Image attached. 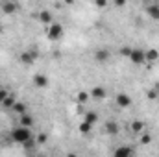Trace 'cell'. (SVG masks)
<instances>
[{
  "label": "cell",
  "instance_id": "1",
  "mask_svg": "<svg viewBox=\"0 0 159 157\" xmlns=\"http://www.w3.org/2000/svg\"><path fill=\"white\" fill-rule=\"evenodd\" d=\"M9 137H11V141L17 142V144H26V142H30V141L34 139V133H32V128L19 124V126H15V128L11 129Z\"/></svg>",
  "mask_w": 159,
  "mask_h": 157
},
{
  "label": "cell",
  "instance_id": "2",
  "mask_svg": "<svg viewBox=\"0 0 159 157\" xmlns=\"http://www.w3.org/2000/svg\"><path fill=\"white\" fill-rule=\"evenodd\" d=\"M65 35V28L59 24V22H50L48 26H46V37L50 41H59L61 37Z\"/></svg>",
  "mask_w": 159,
  "mask_h": 157
},
{
  "label": "cell",
  "instance_id": "3",
  "mask_svg": "<svg viewBox=\"0 0 159 157\" xmlns=\"http://www.w3.org/2000/svg\"><path fill=\"white\" fill-rule=\"evenodd\" d=\"M128 59H129L133 65L143 67V65L146 63V50H143V48H131V52H129Z\"/></svg>",
  "mask_w": 159,
  "mask_h": 157
},
{
  "label": "cell",
  "instance_id": "4",
  "mask_svg": "<svg viewBox=\"0 0 159 157\" xmlns=\"http://www.w3.org/2000/svg\"><path fill=\"white\" fill-rule=\"evenodd\" d=\"M35 61H37V52H34V50H24V52L20 54V63H22V65L30 67V65H34Z\"/></svg>",
  "mask_w": 159,
  "mask_h": 157
},
{
  "label": "cell",
  "instance_id": "5",
  "mask_svg": "<svg viewBox=\"0 0 159 157\" xmlns=\"http://www.w3.org/2000/svg\"><path fill=\"white\" fill-rule=\"evenodd\" d=\"M89 94H91V98H93V100H98V102H102V100H106V96H107V91H106L104 87H100V85H94V87L89 91Z\"/></svg>",
  "mask_w": 159,
  "mask_h": 157
},
{
  "label": "cell",
  "instance_id": "6",
  "mask_svg": "<svg viewBox=\"0 0 159 157\" xmlns=\"http://www.w3.org/2000/svg\"><path fill=\"white\" fill-rule=\"evenodd\" d=\"M0 7H2V13H6V15H13V13L19 9L17 2H13V0H2Z\"/></svg>",
  "mask_w": 159,
  "mask_h": 157
},
{
  "label": "cell",
  "instance_id": "7",
  "mask_svg": "<svg viewBox=\"0 0 159 157\" xmlns=\"http://www.w3.org/2000/svg\"><path fill=\"white\" fill-rule=\"evenodd\" d=\"M37 20H39L43 26H48L50 22H54V15L50 13V9H41L39 15H37Z\"/></svg>",
  "mask_w": 159,
  "mask_h": 157
},
{
  "label": "cell",
  "instance_id": "8",
  "mask_svg": "<svg viewBox=\"0 0 159 157\" xmlns=\"http://www.w3.org/2000/svg\"><path fill=\"white\" fill-rule=\"evenodd\" d=\"M117 104H119V107L128 109V107L131 105V96L126 94V92H119V94H117Z\"/></svg>",
  "mask_w": 159,
  "mask_h": 157
},
{
  "label": "cell",
  "instance_id": "9",
  "mask_svg": "<svg viewBox=\"0 0 159 157\" xmlns=\"http://www.w3.org/2000/svg\"><path fill=\"white\" fill-rule=\"evenodd\" d=\"M11 113H15L17 117H20V115H24V113H28V105L24 104V102H15L13 105H11V109H9Z\"/></svg>",
  "mask_w": 159,
  "mask_h": 157
},
{
  "label": "cell",
  "instance_id": "10",
  "mask_svg": "<svg viewBox=\"0 0 159 157\" xmlns=\"http://www.w3.org/2000/svg\"><path fill=\"white\" fill-rule=\"evenodd\" d=\"M48 83H50V79H48L46 74H35V76H34V85H35V87H39V89L48 87Z\"/></svg>",
  "mask_w": 159,
  "mask_h": 157
},
{
  "label": "cell",
  "instance_id": "11",
  "mask_svg": "<svg viewBox=\"0 0 159 157\" xmlns=\"http://www.w3.org/2000/svg\"><path fill=\"white\" fill-rule=\"evenodd\" d=\"M146 13H148V17H150V19L159 20V2H152V4L146 7Z\"/></svg>",
  "mask_w": 159,
  "mask_h": 157
},
{
  "label": "cell",
  "instance_id": "12",
  "mask_svg": "<svg viewBox=\"0 0 159 157\" xmlns=\"http://www.w3.org/2000/svg\"><path fill=\"white\" fill-rule=\"evenodd\" d=\"M113 154L117 157H128V155H133V150L129 146H119V148H115Z\"/></svg>",
  "mask_w": 159,
  "mask_h": 157
},
{
  "label": "cell",
  "instance_id": "13",
  "mask_svg": "<svg viewBox=\"0 0 159 157\" xmlns=\"http://www.w3.org/2000/svg\"><path fill=\"white\" fill-rule=\"evenodd\" d=\"M119 131H120V128H119L117 122H113V120H111V122H106V133H107V135L113 137V135H117Z\"/></svg>",
  "mask_w": 159,
  "mask_h": 157
},
{
  "label": "cell",
  "instance_id": "14",
  "mask_svg": "<svg viewBox=\"0 0 159 157\" xmlns=\"http://www.w3.org/2000/svg\"><path fill=\"white\" fill-rule=\"evenodd\" d=\"M159 59V50L157 48H150L146 50V63H156Z\"/></svg>",
  "mask_w": 159,
  "mask_h": 157
},
{
  "label": "cell",
  "instance_id": "15",
  "mask_svg": "<svg viewBox=\"0 0 159 157\" xmlns=\"http://www.w3.org/2000/svg\"><path fill=\"white\" fill-rule=\"evenodd\" d=\"M143 131H144V122H143V120H133V122H131V133L139 135V133H143Z\"/></svg>",
  "mask_w": 159,
  "mask_h": 157
},
{
  "label": "cell",
  "instance_id": "16",
  "mask_svg": "<svg viewBox=\"0 0 159 157\" xmlns=\"http://www.w3.org/2000/svg\"><path fill=\"white\" fill-rule=\"evenodd\" d=\"M94 59H96L98 63H106V61L109 59V52H106V50H98V52L94 54Z\"/></svg>",
  "mask_w": 159,
  "mask_h": 157
},
{
  "label": "cell",
  "instance_id": "17",
  "mask_svg": "<svg viewBox=\"0 0 159 157\" xmlns=\"http://www.w3.org/2000/svg\"><path fill=\"white\" fill-rule=\"evenodd\" d=\"M93 128H94V126H93L91 122H87V120H81V122H80V133H83V135L91 133Z\"/></svg>",
  "mask_w": 159,
  "mask_h": 157
},
{
  "label": "cell",
  "instance_id": "18",
  "mask_svg": "<svg viewBox=\"0 0 159 157\" xmlns=\"http://www.w3.org/2000/svg\"><path fill=\"white\" fill-rule=\"evenodd\" d=\"M19 124H22V126H28V128H32V126H34V118L30 117L28 113H24V115H20V117H19Z\"/></svg>",
  "mask_w": 159,
  "mask_h": 157
},
{
  "label": "cell",
  "instance_id": "19",
  "mask_svg": "<svg viewBox=\"0 0 159 157\" xmlns=\"http://www.w3.org/2000/svg\"><path fill=\"white\" fill-rule=\"evenodd\" d=\"M83 120H87V122H91L93 126L98 122V115L94 113V111H87V113H83Z\"/></svg>",
  "mask_w": 159,
  "mask_h": 157
},
{
  "label": "cell",
  "instance_id": "20",
  "mask_svg": "<svg viewBox=\"0 0 159 157\" xmlns=\"http://www.w3.org/2000/svg\"><path fill=\"white\" fill-rule=\"evenodd\" d=\"M76 100H78L80 104H87V102L91 100V94L85 92V91H80L78 94H76Z\"/></svg>",
  "mask_w": 159,
  "mask_h": 157
},
{
  "label": "cell",
  "instance_id": "21",
  "mask_svg": "<svg viewBox=\"0 0 159 157\" xmlns=\"http://www.w3.org/2000/svg\"><path fill=\"white\" fill-rule=\"evenodd\" d=\"M17 102V98H15V94H9L6 100H4V104H2V107H6V109H11V105Z\"/></svg>",
  "mask_w": 159,
  "mask_h": 157
},
{
  "label": "cell",
  "instance_id": "22",
  "mask_svg": "<svg viewBox=\"0 0 159 157\" xmlns=\"http://www.w3.org/2000/svg\"><path fill=\"white\" fill-rule=\"evenodd\" d=\"M150 141H152V137H150L148 133H144V131L139 133V142H141V144H150Z\"/></svg>",
  "mask_w": 159,
  "mask_h": 157
},
{
  "label": "cell",
  "instance_id": "23",
  "mask_svg": "<svg viewBox=\"0 0 159 157\" xmlns=\"http://www.w3.org/2000/svg\"><path fill=\"white\" fill-rule=\"evenodd\" d=\"M9 94H11V92H9V91H7V89H4V87H2V89H0V105H2V104H4V100H6V98H7V96H9Z\"/></svg>",
  "mask_w": 159,
  "mask_h": 157
},
{
  "label": "cell",
  "instance_id": "24",
  "mask_svg": "<svg viewBox=\"0 0 159 157\" xmlns=\"http://www.w3.org/2000/svg\"><path fill=\"white\" fill-rule=\"evenodd\" d=\"M107 4H109V0H94V6H96L98 9H104Z\"/></svg>",
  "mask_w": 159,
  "mask_h": 157
},
{
  "label": "cell",
  "instance_id": "25",
  "mask_svg": "<svg viewBox=\"0 0 159 157\" xmlns=\"http://www.w3.org/2000/svg\"><path fill=\"white\" fill-rule=\"evenodd\" d=\"M129 52H131V48H129V46L120 48V56H122V57H128V56H129Z\"/></svg>",
  "mask_w": 159,
  "mask_h": 157
},
{
  "label": "cell",
  "instance_id": "26",
  "mask_svg": "<svg viewBox=\"0 0 159 157\" xmlns=\"http://www.w3.org/2000/svg\"><path fill=\"white\" fill-rule=\"evenodd\" d=\"M126 2H128V0H113L115 7H124V6H126Z\"/></svg>",
  "mask_w": 159,
  "mask_h": 157
},
{
  "label": "cell",
  "instance_id": "27",
  "mask_svg": "<svg viewBox=\"0 0 159 157\" xmlns=\"http://www.w3.org/2000/svg\"><path fill=\"white\" fill-rule=\"evenodd\" d=\"M65 2H67V4H72V2H74V0H65Z\"/></svg>",
  "mask_w": 159,
  "mask_h": 157
},
{
  "label": "cell",
  "instance_id": "28",
  "mask_svg": "<svg viewBox=\"0 0 159 157\" xmlns=\"http://www.w3.org/2000/svg\"><path fill=\"white\" fill-rule=\"evenodd\" d=\"M2 32H4V28H2V24H0V34H2Z\"/></svg>",
  "mask_w": 159,
  "mask_h": 157
},
{
  "label": "cell",
  "instance_id": "29",
  "mask_svg": "<svg viewBox=\"0 0 159 157\" xmlns=\"http://www.w3.org/2000/svg\"><path fill=\"white\" fill-rule=\"evenodd\" d=\"M152 2H159V0H152Z\"/></svg>",
  "mask_w": 159,
  "mask_h": 157
}]
</instances>
